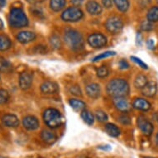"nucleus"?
I'll return each mask as SVG.
<instances>
[{"mask_svg": "<svg viewBox=\"0 0 158 158\" xmlns=\"http://www.w3.org/2000/svg\"><path fill=\"white\" fill-rule=\"evenodd\" d=\"M107 93L113 98H120L128 95L129 85L124 79H114L109 82L106 88Z\"/></svg>", "mask_w": 158, "mask_h": 158, "instance_id": "obj_1", "label": "nucleus"}, {"mask_svg": "<svg viewBox=\"0 0 158 158\" xmlns=\"http://www.w3.org/2000/svg\"><path fill=\"white\" fill-rule=\"evenodd\" d=\"M64 41L70 50L80 52L85 47V40L81 32L74 29H67L65 31Z\"/></svg>", "mask_w": 158, "mask_h": 158, "instance_id": "obj_2", "label": "nucleus"}, {"mask_svg": "<svg viewBox=\"0 0 158 158\" xmlns=\"http://www.w3.org/2000/svg\"><path fill=\"white\" fill-rule=\"evenodd\" d=\"M8 22L10 26L13 28H22L28 25L27 17L21 8H14L10 11Z\"/></svg>", "mask_w": 158, "mask_h": 158, "instance_id": "obj_3", "label": "nucleus"}, {"mask_svg": "<svg viewBox=\"0 0 158 158\" xmlns=\"http://www.w3.org/2000/svg\"><path fill=\"white\" fill-rule=\"evenodd\" d=\"M45 123L51 128H57L63 123V117L59 110L56 109H47L43 114Z\"/></svg>", "mask_w": 158, "mask_h": 158, "instance_id": "obj_4", "label": "nucleus"}, {"mask_svg": "<svg viewBox=\"0 0 158 158\" xmlns=\"http://www.w3.org/2000/svg\"><path fill=\"white\" fill-rule=\"evenodd\" d=\"M83 12L78 7H70L65 9L61 14V18L63 21L69 23H75L81 20L83 18Z\"/></svg>", "mask_w": 158, "mask_h": 158, "instance_id": "obj_5", "label": "nucleus"}, {"mask_svg": "<svg viewBox=\"0 0 158 158\" xmlns=\"http://www.w3.org/2000/svg\"><path fill=\"white\" fill-rule=\"evenodd\" d=\"M105 27L110 33L117 34L120 32L123 28V23L120 18L113 16L108 18V20L105 23Z\"/></svg>", "mask_w": 158, "mask_h": 158, "instance_id": "obj_6", "label": "nucleus"}, {"mask_svg": "<svg viewBox=\"0 0 158 158\" xmlns=\"http://www.w3.org/2000/svg\"><path fill=\"white\" fill-rule=\"evenodd\" d=\"M87 42L91 47L98 49L106 46L108 41L106 36L102 33H94L89 36Z\"/></svg>", "mask_w": 158, "mask_h": 158, "instance_id": "obj_7", "label": "nucleus"}, {"mask_svg": "<svg viewBox=\"0 0 158 158\" xmlns=\"http://www.w3.org/2000/svg\"><path fill=\"white\" fill-rule=\"evenodd\" d=\"M137 127L146 136H151L154 129L152 123L144 116H139L137 118Z\"/></svg>", "mask_w": 158, "mask_h": 158, "instance_id": "obj_8", "label": "nucleus"}, {"mask_svg": "<svg viewBox=\"0 0 158 158\" xmlns=\"http://www.w3.org/2000/svg\"><path fill=\"white\" fill-rule=\"evenodd\" d=\"M19 86L23 90H27L32 84V75L28 72H23L19 75Z\"/></svg>", "mask_w": 158, "mask_h": 158, "instance_id": "obj_9", "label": "nucleus"}, {"mask_svg": "<svg viewBox=\"0 0 158 158\" xmlns=\"http://www.w3.org/2000/svg\"><path fill=\"white\" fill-rule=\"evenodd\" d=\"M114 106L118 111L123 113H127L131 110V105L128 103L125 97H120V98H114Z\"/></svg>", "mask_w": 158, "mask_h": 158, "instance_id": "obj_10", "label": "nucleus"}, {"mask_svg": "<svg viewBox=\"0 0 158 158\" xmlns=\"http://www.w3.org/2000/svg\"><path fill=\"white\" fill-rule=\"evenodd\" d=\"M23 127L27 130L33 131L38 128L39 127V121L37 120L36 117L28 115V116L24 117L23 119Z\"/></svg>", "mask_w": 158, "mask_h": 158, "instance_id": "obj_11", "label": "nucleus"}, {"mask_svg": "<svg viewBox=\"0 0 158 158\" xmlns=\"http://www.w3.org/2000/svg\"><path fill=\"white\" fill-rule=\"evenodd\" d=\"M36 37V34L30 31H20L17 35V40L23 44H27L29 42H33Z\"/></svg>", "mask_w": 158, "mask_h": 158, "instance_id": "obj_12", "label": "nucleus"}, {"mask_svg": "<svg viewBox=\"0 0 158 158\" xmlns=\"http://www.w3.org/2000/svg\"><path fill=\"white\" fill-rule=\"evenodd\" d=\"M157 92V84L155 81H150L148 82L143 89H142V94L146 97L152 98L156 95Z\"/></svg>", "mask_w": 158, "mask_h": 158, "instance_id": "obj_13", "label": "nucleus"}, {"mask_svg": "<svg viewBox=\"0 0 158 158\" xmlns=\"http://www.w3.org/2000/svg\"><path fill=\"white\" fill-rule=\"evenodd\" d=\"M2 122L3 125L8 127H17L19 125V119L14 114H5L2 118Z\"/></svg>", "mask_w": 158, "mask_h": 158, "instance_id": "obj_14", "label": "nucleus"}, {"mask_svg": "<svg viewBox=\"0 0 158 158\" xmlns=\"http://www.w3.org/2000/svg\"><path fill=\"white\" fill-rule=\"evenodd\" d=\"M86 94H88L89 97L91 98H98L100 96V86L98 85V84L91 83L87 85L85 87Z\"/></svg>", "mask_w": 158, "mask_h": 158, "instance_id": "obj_15", "label": "nucleus"}, {"mask_svg": "<svg viewBox=\"0 0 158 158\" xmlns=\"http://www.w3.org/2000/svg\"><path fill=\"white\" fill-rule=\"evenodd\" d=\"M58 89H59V87L57 85V84L53 81H46L41 86V91L46 94H52L56 93Z\"/></svg>", "mask_w": 158, "mask_h": 158, "instance_id": "obj_16", "label": "nucleus"}, {"mask_svg": "<svg viewBox=\"0 0 158 158\" xmlns=\"http://www.w3.org/2000/svg\"><path fill=\"white\" fill-rule=\"evenodd\" d=\"M132 107L137 110L148 111L151 109V104L145 98H135L134 101L132 103Z\"/></svg>", "mask_w": 158, "mask_h": 158, "instance_id": "obj_17", "label": "nucleus"}, {"mask_svg": "<svg viewBox=\"0 0 158 158\" xmlns=\"http://www.w3.org/2000/svg\"><path fill=\"white\" fill-rule=\"evenodd\" d=\"M86 9L91 15H99L103 11V8L100 4L93 0L89 1L88 3H86Z\"/></svg>", "mask_w": 158, "mask_h": 158, "instance_id": "obj_18", "label": "nucleus"}, {"mask_svg": "<svg viewBox=\"0 0 158 158\" xmlns=\"http://www.w3.org/2000/svg\"><path fill=\"white\" fill-rule=\"evenodd\" d=\"M41 137L44 143L49 145H52L56 141V135L50 130H43L41 133Z\"/></svg>", "mask_w": 158, "mask_h": 158, "instance_id": "obj_19", "label": "nucleus"}, {"mask_svg": "<svg viewBox=\"0 0 158 158\" xmlns=\"http://www.w3.org/2000/svg\"><path fill=\"white\" fill-rule=\"evenodd\" d=\"M69 104H70V107L73 109H75L76 111H83L86 108V104L85 102L80 99H75V98H71L69 100Z\"/></svg>", "mask_w": 158, "mask_h": 158, "instance_id": "obj_20", "label": "nucleus"}, {"mask_svg": "<svg viewBox=\"0 0 158 158\" xmlns=\"http://www.w3.org/2000/svg\"><path fill=\"white\" fill-rule=\"evenodd\" d=\"M104 128L107 133L111 137H118L120 135V129L114 123H107Z\"/></svg>", "mask_w": 158, "mask_h": 158, "instance_id": "obj_21", "label": "nucleus"}, {"mask_svg": "<svg viewBox=\"0 0 158 158\" xmlns=\"http://www.w3.org/2000/svg\"><path fill=\"white\" fill-rule=\"evenodd\" d=\"M13 70V65L7 59L0 56V72L10 73Z\"/></svg>", "mask_w": 158, "mask_h": 158, "instance_id": "obj_22", "label": "nucleus"}, {"mask_svg": "<svg viewBox=\"0 0 158 158\" xmlns=\"http://www.w3.org/2000/svg\"><path fill=\"white\" fill-rule=\"evenodd\" d=\"M12 46L10 38L6 35H0V52L7 51Z\"/></svg>", "mask_w": 158, "mask_h": 158, "instance_id": "obj_23", "label": "nucleus"}, {"mask_svg": "<svg viewBox=\"0 0 158 158\" xmlns=\"http://www.w3.org/2000/svg\"><path fill=\"white\" fill-rule=\"evenodd\" d=\"M66 4V0H51L50 7L55 12H59L64 8Z\"/></svg>", "mask_w": 158, "mask_h": 158, "instance_id": "obj_24", "label": "nucleus"}, {"mask_svg": "<svg viewBox=\"0 0 158 158\" xmlns=\"http://www.w3.org/2000/svg\"><path fill=\"white\" fill-rule=\"evenodd\" d=\"M81 118L88 125H92L94 121V117L93 114L86 109L81 112Z\"/></svg>", "mask_w": 158, "mask_h": 158, "instance_id": "obj_25", "label": "nucleus"}, {"mask_svg": "<svg viewBox=\"0 0 158 158\" xmlns=\"http://www.w3.org/2000/svg\"><path fill=\"white\" fill-rule=\"evenodd\" d=\"M148 20L152 23L158 22V7L154 6L148 10Z\"/></svg>", "mask_w": 158, "mask_h": 158, "instance_id": "obj_26", "label": "nucleus"}, {"mask_svg": "<svg viewBox=\"0 0 158 158\" xmlns=\"http://www.w3.org/2000/svg\"><path fill=\"white\" fill-rule=\"evenodd\" d=\"M148 78L144 75H138L135 79L134 85L137 89H143L148 83Z\"/></svg>", "mask_w": 158, "mask_h": 158, "instance_id": "obj_27", "label": "nucleus"}, {"mask_svg": "<svg viewBox=\"0 0 158 158\" xmlns=\"http://www.w3.org/2000/svg\"><path fill=\"white\" fill-rule=\"evenodd\" d=\"M117 8L121 12H126L129 8V1L128 0H114Z\"/></svg>", "mask_w": 158, "mask_h": 158, "instance_id": "obj_28", "label": "nucleus"}, {"mask_svg": "<svg viewBox=\"0 0 158 158\" xmlns=\"http://www.w3.org/2000/svg\"><path fill=\"white\" fill-rule=\"evenodd\" d=\"M50 44L54 49H60L61 47V41H60V37L56 35H53L50 38Z\"/></svg>", "mask_w": 158, "mask_h": 158, "instance_id": "obj_29", "label": "nucleus"}, {"mask_svg": "<svg viewBox=\"0 0 158 158\" xmlns=\"http://www.w3.org/2000/svg\"><path fill=\"white\" fill-rule=\"evenodd\" d=\"M96 74H97V76H98V78L104 79V78H106L107 76L109 75V70L107 66H105V65H102V66H100V67H98V69H97Z\"/></svg>", "mask_w": 158, "mask_h": 158, "instance_id": "obj_30", "label": "nucleus"}, {"mask_svg": "<svg viewBox=\"0 0 158 158\" xmlns=\"http://www.w3.org/2000/svg\"><path fill=\"white\" fill-rule=\"evenodd\" d=\"M153 23L148 21V20H144L141 23L140 28L142 31H152L153 29Z\"/></svg>", "mask_w": 158, "mask_h": 158, "instance_id": "obj_31", "label": "nucleus"}, {"mask_svg": "<svg viewBox=\"0 0 158 158\" xmlns=\"http://www.w3.org/2000/svg\"><path fill=\"white\" fill-rule=\"evenodd\" d=\"M9 99V94L6 89H0V104H6Z\"/></svg>", "mask_w": 158, "mask_h": 158, "instance_id": "obj_32", "label": "nucleus"}, {"mask_svg": "<svg viewBox=\"0 0 158 158\" xmlns=\"http://www.w3.org/2000/svg\"><path fill=\"white\" fill-rule=\"evenodd\" d=\"M95 118L98 122L101 123L106 122L107 120H108V115H107V114L105 112L102 111V110H98V111H96Z\"/></svg>", "mask_w": 158, "mask_h": 158, "instance_id": "obj_33", "label": "nucleus"}, {"mask_svg": "<svg viewBox=\"0 0 158 158\" xmlns=\"http://www.w3.org/2000/svg\"><path fill=\"white\" fill-rule=\"evenodd\" d=\"M114 55H116V52H104V53H101L100 55H98V56L94 57L92 60H93L94 62H95V61L103 60V59H104V58L112 56H114Z\"/></svg>", "mask_w": 158, "mask_h": 158, "instance_id": "obj_34", "label": "nucleus"}, {"mask_svg": "<svg viewBox=\"0 0 158 158\" xmlns=\"http://www.w3.org/2000/svg\"><path fill=\"white\" fill-rule=\"evenodd\" d=\"M118 120H119V122L122 123V124L124 125H128L131 123V118H130L127 114H122V115H120L119 118H118Z\"/></svg>", "mask_w": 158, "mask_h": 158, "instance_id": "obj_35", "label": "nucleus"}, {"mask_svg": "<svg viewBox=\"0 0 158 158\" xmlns=\"http://www.w3.org/2000/svg\"><path fill=\"white\" fill-rule=\"evenodd\" d=\"M131 59H132V60L133 61V62H135L136 64H137V65H139V66H141V67L143 68V69H145V70H147L148 69V65L146 64L145 62H143V60H141L140 58H137V57L136 56H131Z\"/></svg>", "mask_w": 158, "mask_h": 158, "instance_id": "obj_36", "label": "nucleus"}, {"mask_svg": "<svg viewBox=\"0 0 158 158\" xmlns=\"http://www.w3.org/2000/svg\"><path fill=\"white\" fill-rule=\"evenodd\" d=\"M70 94L76 96H82V92H81V88L78 85H73L70 88Z\"/></svg>", "mask_w": 158, "mask_h": 158, "instance_id": "obj_37", "label": "nucleus"}, {"mask_svg": "<svg viewBox=\"0 0 158 158\" xmlns=\"http://www.w3.org/2000/svg\"><path fill=\"white\" fill-rule=\"evenodd\" d=\"M102 4L104 8H110L113 6V1L112 0H102Z\"/></svg>", "mask_w": 158, "mask_h": 158, "instance_id": "obj_38", "label": "nucleus"}, {"mask_svg": "<svg viewBox=\"0 0 158 158\" xmlns=\"http://www.w3.org/2000/svg\"><path fill=\"white\" fill-rule=\"evenodd\" d=\"M119 67L120 69H122V70H125V69L129 68V64H128L125 60H121L119 61Z\"/></svg>", "mask_w": 158, "mask_h": 158, "instance_id": "obj_39", "label": "nucleus"}, {"mask_svg": "<svg viewBox=\"0 0 158 158\" xmlns=\"http://www.w3.org/2000/svg\"><path fill=\"white\" fill-rule=\"evenodd\" d=\"M147 46L150 50H153L155 48V44H154V42H153V40L152 39H149L148 42H147Z\"/></svg>", "mask_w": 158, "mask_h": 158, "instance_id": "obj_40", "label": "nucleus"}, {"mask_svg": "<svg viewBox=\"0 0 158 158\" xmlns=\"http://www.w3.org/2000/svg\"><path fill=\"white\" fill-rule=\"evenodd\" d=\"M84 0H70V2L75 7H79L83 3Z\"/></svg>", "mask_w": 158, "mask_h": 158, "instance_id": "obj_41", "label": "nucleus"}, {"mask_svg": "<svg viewBox=\"0 0 158 158\" xmlns=\"http://www.w3.org/2000/svg\"><path fill=\"white\" fill-rule=\"evenodd\" d=\"M29 3H31V4H37V3H40L43 2L44 0H27Z\"/></svg>", "mask_w": 158, "mask_h": 158, "instance_id": "obj_42", "label": "nucleus"}, {"mask_svg": "<svg viewBox=\"0 0 158 158\" xmlns=\"http://www.w3.org/2000/svg\"><path fill=\"white\" fill-rule=\"evenodd\" d=\"M139 2H140L141 5L144 7V6L148 5V3H150L151 0H139Z\"/></svg>", "mask_w": 158, "mask_h": 158, "instance_id": "obj_43", "label": "nucleus"}, {"mask_svg": "<svg viewBox=\"0 0 158 158\" xmlns=\"http://www.w3.org/2000/svg\"><path fill=\"white\" fill-rule=\"evenodd\" d=\"M98 148H99V149H102V150H104V151H109L110 149H111L110 146H109V145L101 146V147H99Z\"/></svg>", "mask_w": 158, "mask_h": 158, "instance_id": "obj_44", "label": "nucleus"}, {"mask_svg": "<svg viewBox=\"0 0 158 158\" xmlns=\"http://www.w3.org/2000/svg\"><path fill=\"white\" fill-rule=\"evenodd\" d=\"M6 5V0H0V8H3Z\"/></svg>", "mask_w": 158, "mask_h": 158, "instance_id": "obj_45", "label": "nucleus"}, {"mask_svg": "<svg viewBox=\"0 0 158 158\" xmlns=\"http://www.w3.org/2000/svg\"><path fill=\"white\" fill-rule=\"evenodd\" d=\"M3 28V21L0 19V30H2Z\"/></svg>", "mask_w": 158, "mask_h": 158, "instance_id": "obj_46", "label": "nucleus"}, {"mask_svg": "<svg viewBox=\"0 0 158 158\" xmlns=\"http://www.w3.org/2000/svg\"><path fill=\"white\" fill-rule=\"evenodd\" d=\"M156 122L158 123V113L156 114Z\"/></svg>", "mask_w": 158, "mask_h": 158, "instance_id": "obj_47", "label": "nucleus"}, {"mask_svg": "<svg viewBox=\"0 0 158 158\" xmlns=\"http://www.w3.org/2000/svg\"><path fill=\"white\" fill-rule=\"evenodd\" d=\"M156 143H157V144H158V133H157V134H156Z\"/></svg>", "mask_w": 158, "mask_h": 158, "instance_id": "obj_48", "label": "nucleus"}, {"mask_svg": "<svg viewBox=\"0 0 158 158\" xmlns=\"http://www.w3.org/2000/svg\"><path fill=\"white\" fill-rule=\"evenodd\" d=\"M0 158H8V157H5V156H0Z\"/></svg>", "mask_w": 158, "mask_h": 158, "instance_id": "obj_49", "label": "nucleus"}, {"mask_svg": "<svg viewBox=\"0 0 158 158\" xmlns=\"http://www.w3.org/2000/svg\"><path fill=\"white\" fill-rule=\"evenodd\" d=\"M145 158H152V157H145Z\"/></svg>", "mask_w": 158, "mask_h": 158, "instance_id": "obj_50", "label": "nucleus"}, {"mask_svg": "<svg viewBox=\"0 0 158 158\" xmlns=\"http://www.w3.org/2000/svg\"><path fill=\"white\" fill-rule=\"evenodd\" d=\"M0 79H1V76H0Z\"/></svg>", "mask_w": 158, "mask_h": 158, "instance_id": "obj_51", "label": "nucleus"}]
</instances>
